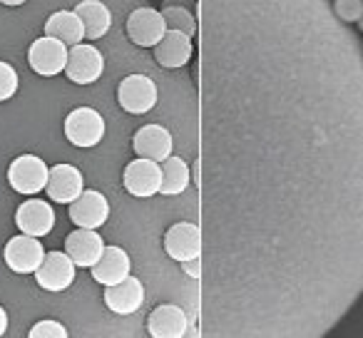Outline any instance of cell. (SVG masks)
Instances as JSON below:
<instances>
[{"label": "cell", "mask_w": 363, "mask_h": 338, "mask_svg": "<svg viewBox=\"0 0 363 338\" xmlns=\"http://www.w3.org/2000/svg\"><path fill=\"white\" fill-rule=\"evenodd\" d=\"M23 3H28V0H0V6H8V8H18Z\"/></svg>", "instance_id": "31"}, {"label": "cell", "mask_w": 363, "mask_h": 338, "mask_svg": "<svg viewBox=\"0 0 363 338\" xmlns=\"http://www.w3.org/2000/svg\"><path fill=\"white\" fill-rule=\"evenodd\" d=\"M43 33L57 38V40H62L67 47H70V45L82 43V38H85V26H82L80 16H77L75 11H55L45 21Z\"/></svg>", "instance_id": "22"}, {"label": "cell", "mask_w": 363, "mask_h": 338, "mask_svg": "<svg viewBox=\"0 0 363 338\" xmlns=\"http://www.w3.org/2000/svg\"><path fill=\"white\" fill-rule=\"evenodd\" d=\"M155 62L164 70H179V67L189 65L194 55V38L179 30H167L162 40L152 47Z\"/></svg>", "instance_id": "13"}, {"label": "cell", "mask_w": 363, "mask_h": 338, "mask_svg": "<svg viewBox=\"0 0 363 338\" xmlns=\"http://www.w3.org/2000/svg\"><path fill=\"white\" fill-rule=\"evenodd\" d=\"M172 147H174L172 132L162 125H145L132 137V152L137 157H147V159L160 162V164L172 154Z\"/></svg>", "instance_id": "18"}, {"label": "cell", "mask_w": 363, "mask_h": 338, "mask_svg": "<svg viewBox=\"0 0 363 338\" xmlns=\"http://www.w3.org/2000/svg\"><path fill=\"white\" fill-rule=\"evenodd\" d=\"M48 177H50V167L38 154H21L8 167V184L13 187V192L26 197L45 192Z\"/></svg>", "instance_id": "3"}, {"label": "cell", "mask_w": 363, "mask_h": 338, "mask_svg": "<svg viewBox=\"0 0 363 338\" xmlns=\"http://www.w3.org/2000/svg\"><path fill=\"white\" fill-rule=\"evenodd\" d=\"M105 306L110 308L117 316H132L142 308L145 303V286H142L140 278L135 276H125L120 283H112V286H105Z\"/></svg>", "instance_id": "16"}, {"label": "cell", "mask_w": 363, "mask_h": 338, "mask_svg": "<svg viewBox=\"0 0 363 338\" xmlns=\"http://www.w3.org/2000/svg\"><path fill=\"white\" fill-rule=\"evenodd\" d=\"M358 28H361V33H363V16H361V21H358Z\"/></svg>", "instance_id": "32"}, {"label": "cell", "mask_w": 363, "mask_h": 338, "mask_svg": "<svg viewBox=\"0 0 363 338\" xmlns=\"http://www.w3.org/2000/svg\"><path fill=\"white\" fill-rule=\"evenodd\" d=\"M16 227L30 237H48L55 227V212L45 199H28L16 209Z\"/></svg>", "instance_id": "17"}, {"label": "cell", "mask_w": 363, "mask_h": 338, "mask_svg": "<svg viewBox=\"0 0 363 338\" xmlns=\"http://www.w3.org/2000/svg\"><path fill=\"white\" fill-rule=\"evenodd\" d=\"M192 182V169L182 157L169 154L162 162V187L160 194L164 197H177V194H184Z\"/></svg>", "instance_id": "23"}, {"label": "cell", "mask_w": 363, "mask_h": 338, "mask_svg": "<svg viewBox=\"0 0 363 338\" xmlns=\"http://www.w3.org/2000/svg\"><path fill=\"white\" fill-rule=\"evenodd\" d=\"M107 132L105 117L95 110V107H75L67 112L65 122H62V135L70 145L80 147V150H90L102 142Z\"/></svg>", "instance_id": "2"}, {"label": "cell", "mask_w": 363, "mask_h": 338, "mask_svg": "<svg viewBox=\"0 0 363 338\" xmlns=\"http://www.w3.org/2000/svg\"><path fill=\"white\" fill-rule=\"evenodd\" d=\"M90 271H92V278H95L100 286H112V283H120L125 276H130L132 261L122 247H105L102 257L97 259V264Z\"/></svg>", "instance_id": "20"}, {"label": "cell", "mask_w": 363, "mask_h": 338, "mask_svg": "<svg viewBox=\"0 0 363 338\" xmlns=\"http://www.w3.org/2000/svg\"><path fill=\"white\" fill-rule=\"evenodd\" d=\"M162 6H182L192 13H199V0H162Z\"/></svg>", "instance_id": "29"}, {"label": "cell", "mask_w": 363, "mask_h": 338, "mask_svg": "<svg viewBox=\"0 0 363 338\" xmlns=\"http://www.w3.org/2000/svg\"><path fill=\"white\" fill-rule=\"evenodd\" d=\"M127 38L135 43L137 47H155L167 33V23L162 11L155 8H135L127 18Z\"/></svg>", "instance_id": "11"}, {"label": "cell", "mask_w": 363, "mask_h": 338, "mask_svg": "<svg viewBox=\"0 0 363 338\" xmlns=\"http://www.w3.org/2000/svg\"><path fill=\"white\" fill-rule=\"evenodd\" d=\"M164 254L172 261L182 264L187 259L202 257V227L194 222H177L164 232L162 239Z\"/></svg>", "instance_id": "9"}, {"label": "cell", "mask_w": 363, "mask_h": 338, "mask_svg": "<svg viewBox=\"0 0 363 338\" xmlns=\"http://www.w3.org/2000/svg\"><path fill=\"white\" fill-rule=\"evenodd\" d=\"M105 72V55L90 43H77L70 45L67 52V65L65 77L75 85H92L97 82Z\"/></svg>", "instance_id": "6"}, {"label": "cell", "mask_w": 363, "mask_h": 338, "mask_svg": "<svg viewBox=\"0 0 363 338\" xmlns=\"http://www.w3.org/2000/svg\"><path fill=\"white\" fill-rule=\"evenodd\" d=\"M67 328L62 326L60 321H55V318H43V321H38L35 326L28 331V336L30 338H67Z\"/></svg>", "instance_id": "26"}, {"label": "cell", "mask_w": 363, "mask_h": 338, "mask_svg": "<svg viewBox=\"0 0 363 338\" xmlns=\"http://www.w3.org/2000/svg\"><path fill=\"white\" fill-rule=\"evenodd\" d=\"M157 100H160V95H157L155 80L147 75H140V72L127 75L117 85V102L130 115H147V112L155 110Z\"/></svg>", "instance_id": "5"}, {"label": "cell", "mask_w": 363, "mask_h": 338, "mask_svg": "<svg viewBox=\"0 0 363 338\" xmlns=\"http://www.w3.org/2000/svg\"><path fill=\"white\" fill-rule=\"evenodd\" d=\"M67 52H70V47L62 40H57L52 35H40L38 40H33L30 50H28V62H30L35 75L55 77L60 72H65Z\"/></svg>", "instance_id": "7"}, {"label": "cell", "mask_w": 363, "mask_h": 338, "mask_svg": "<svg viewBox=\"0 0 363 338\" xmlns=\"http://www.w3.org/2000/svg\"><path fill=\"white\" fill-rule=\"evenodd\" d=\"M18 85H21V80H18L16 67L11 62L0 60V102L13 100L18 92Z\"/></svg>", "instance_id": "25"}, {"label": "cell", "mask_w": 363, "mask_h": 338, "mask_svg": "<svg viewBox=\"0 0 363 338\" xmlns=\"http://www.w3.org/2000/svg\"><path fill=\"white\" fill-rule=\"evenodd\" d=\"M162 16H164L167 30H179V33H187L189 38H199L197 13L187 11V8L182 6H162Z\"/></svg>", "instance_id": "24"}, {"label": "cell", "mask_w": 363, "mask_h": 338, "mask_svg": "<svg viewBox=\"0 0 363 338\" xmlns=\"http://www.w3.org/2000/svg\"><path fill=\"white\" fill-rule=\"evenodd\" d=\"M67 207H70L67 209L70 222L82 229H102L110 219V202H107L105 194L95 192V189H82L80 197Z\"/></svg>", "instance_id": "12"}, {"label": "cell", "mask_w": 363, "mask_h": 338, "mask_svg": "<svg viewBox=\"0 0 363 338\" xmlns=\"http://www.w3.org/2000/svg\"><path fill=\"white\" fill-rule=\"evenodd\" d=\"M207 336L328 333L363 291V55L326 0H199Z\"/></svg>", "instance_id": "1"}, {"label": "cell", "mask_w": 363, "mask_h": 338, "mask_svg": "<svg viewBox=\"0 0 363 338\" xmlns=\"http://www.w3.org/2000/svg\"><path fill=\"white\" fill-rule=\"evenodd\" d=\"M75 261L65 252H48L33 276H35V283L43 291L62 293L75 281Z\"/></svg>", "instance_id": "10"}, {"label": "cell", "mask_w": 363, "mask_h": 338, "mask_svg": "<svg viewBox=\"0 0 363 338\" xmlns=\"http://www.w3.org/2000/svg\"><path fill=\"white\" fill-rule=\"evenodd\" d=\"M105 239L97 229H82L77 227L65 237V254L75 261L77 269H92L97 259L105 252Z\"/></svg>", "instance_id": "14"}, {"label": "cell", "mask_w": 363, "mask_h": 338, "mask_svg": "<svg viewBox=\"0 0 363 338\" xmlns=\"http://www.w3.org/2000/svg\"><path fill=\"white\" fill-rule=\"evenodd\" d=\"M333 13H336L346 26L358 23L363 16V0H333Z\"/></svg>", "instance_id": "27"}, {"label": "cell", "mask_w": 363, "mask_h": 338, "mask_svg": "<svg viewBox=\"0 0 363 338\" xmlns=\"http://www.w3.org/2000/svg\"><path fill=\"white\" fill-rule=\"evenodd\" d=\"M8 333V311L3 306H0V338Z\"/></svg>", "instance_id": "30"}, {"label": "cell", "mask_w": 363, "mask_h": 338, "mask_svg": "<svg viewBox=\"0 0 363 338\" xmlns=\"http://www.w3.org/2000/svg\"><path fill=\"white\" fill-rule=\"evenodd\" d=\"M75 13L80 16L82 26H85V38L90 40H100L110 33L112 13L102 0H80L75 6Z\"/></svg>", "instance_id": "21"}, {"label": "cell", "mask_w": 363, "mask_h": 338, "mask_svg": "<svg viewBox=\"0 0 363 338\" xmlns=\"http://www.w3.org/2000/svg\"><path fill=\"white\" fill-rule=\"evenodd\" d=\"M182 271L187 274L189 278H194V281H202V271H204V266H202V257H197V259H187V261H182Z\"/></svg>", "instance_id": "28"}, {"label": "cell", "mask_w": 363, "mask_h": 338, "mask_svg": "<svg viewBox=\"0 0 363 338\" xmlns=\"http://www.w3.org/2000/svg\"><path fill=\"white\" fill-rule=\"evenodd\" d=\"M82 189H85V177H82V172L75 164L60 162V164L50 167V177H48L45 187V194L50 197V202L70 204L80 197Z\"/></svg>", "instance_id": "15"}, {"label": "cell", "mask_w": 363, "mask_h": 338, "mask_svg": "<svg viewBox=\"0 0 363 338\" xmlns=\"http://www.w3.org/2000/svg\"><path fill=\"white\" fill-rule=\"evenodd\" d=\"M147 333L152 338H182L189 333V318L174 303H160L147 318Z\"/></svg>", "instance_id": "19"}, {"label": "cell", "mask_w": 363, "mask_h": 338, "mask_svg": "<svg viewBox=\"0 0 363 338\" xmlns=\"http://www.w3.org/2000/svg\"><path fill=\"white\" fill-rule=\"evenodd\" d=\"M45 249H43V242L38 237H30V234H18V237L8 239L6 249H3V261L11 271L21 274H35V269L43 264L45 259Z\"/></svg>", "instance_id": "8"}, {"label": "cell", "mask_w": 363, "mask_h": 338, "mask_svg": "<svg viewBox=\"0 0 363 338\" xmlns=\"http://www.w3.org/2000/svg\"><path fill=\"white\" fill-rule=\"evenodd\" d=\"M122 187L137 199H150L160 194L162 187V164L147 157H137L122 172Z\"/></svg>", "instance_id": "4"}]
</instances>
